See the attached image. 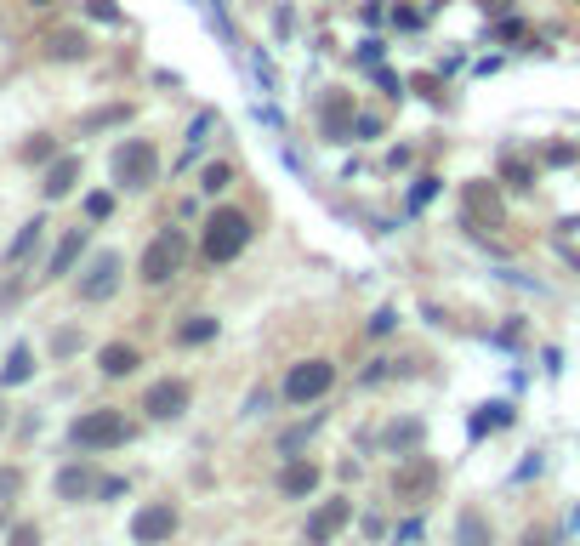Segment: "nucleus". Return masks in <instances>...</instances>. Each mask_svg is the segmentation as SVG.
Returning a JSON list of instances; mask_svg holds the SVG:
<instances>
[{"instance_id":"nucleus-1","label":"nucleus","mask_w":580,"mask_h":546,"mask_svg":"<svg viewBox=\"0 0 580 546\" xmlns=\"http://www.w3.org/2000/svg\"><path fill=\"white\" fill-rule=\"evenodd\" d=\"M250 216L245 211H211L206 216V233H199V251H206V262H233V256H245V245H250Z\"/></svg>"},{"instance_id":"nucleus-2","label":"nucleus","mask_w":580,"mask_h":546,"mask_svg":"<svg viewBox=\"0 0 580 546\" xmlns=\"http://www.w3.org/2000/svg\"><path fill=\"white\" fill-rule=\"evenodd\" d=\"M108 171H114L120 189H148V182L160 177V148H154L148 137H131V143H120V148H114Z\"/></svg>"},{"instance_id":"nucleus-3","label":"nucleus","mask_w":580,"mask_h":546,"mask_svg":"<svg viewBox=\"0 0 580 546\" xmlns=\"http://www.w3.org/2000/svg\"><path fill=\"white\" fill-rule=\"evenodd\" d=\"M125 439H131V427H125L120 410H86V416H74V427H69L74 449H120Z\"/></svg>"},{"instance_id":"nucleus-4","label":"nucleus","mask_w":580,"mask_h":546,"mask_svg":"<svg viewBox=\"0 0 580 546\" xmlns=\"http://www.w3.org/2000/svg\"><path fill=\"white\" fill-rule=\"evenodd\" d=\"M433 490H438V461L433 456H410L393 473V501H404V507L433 501Z\"/></svg>"},{"instance_id":"nucleus-5","label":"nucleus","mask_w":580,"mask_h":546,"mask_svg":"<svg viewBox=\"0 0 580 546\" xmlns=\"http://www.w3.org/2000/svg\"><path fill=\"white\" fill-rule=\"evenodd\" d=\"M331 382H336L331 358H302V365H290V376H285V399L290 404H313V399L331 393Z\"/></svg>"},{"instance_id":"nucleus-6","label":"nucleus","mask_w":580,"mask_h":546,"mask_svg":"<svg viewBox=\"0 0 580 546\" xmlns=\"http://www.w3.org/2000/svg\"><path fill=\"white\" fill-rule=\"evenodd\" d=\"M120 279H125V256L120 251H97L86 262V273H80V302H108V296L120 290Z\"/></svg>"},{"instance_id":"nucleus-7","label":"nucleus","mask_w":580,"mask_h":546,"mask_svg":"<svg viewBox=\"0 0 580 546\" xmlns=\"http://www.w3.org/2000/svg\"><path fill=\"white\" fill-rule=\"evenodd\" d=\"M182 251H188V245H182V233H177V228L160 233V239H154L148 251H143V262H137V268H143V285H165V279L182 268Z\"/></svg>"},{"instance_id":"nucleus-8","label":"nucleus","mask_w":580,"mask_h":546,"mask_svg":"<svg viewBox=\"0 0 580 546\" xmlns=\"http://www.w3.org/2000/svg\"><path fill=\"white\" fill-rule=\"evenodd\" d=\"M177 535V507L171 501H148V507H137V518H131V541L137 546H160Z\"/></svg>"},{"instance_id":"nucleus-9","label":"nucleus","mask_w":580,"mask_h":546,"mask_svg":"<svg viewBox=\"0 0 580 546\" xmlns=\"http://www.w3.org/2000/svg\"><path fill=\"white\" fill-rule=\"evenodd\" d=\"M353 91H324V103H319V131H324V143H348L353 137Z\"/></svg>"},{"instance_id":"nucleus-10","label":"nucleus","mask_w":580,"mask_h":546,"mask_svg":"<svg viewBox=\"0 0 580 546\" xmlns=\"http://www.w3.org/2000/svg\"><path fill=\"white\" fill-rule=\"evenodd\" d=\"M188 399H194V387H188V382H154L148 393H143V410L154 421H177L188 410Z\"/></svg>"},{"instance_id":"nucleus-11","label":"nucleus","mask_w":580,"mask_h":546,"mask_svg":"<svg viewBox=\"0 0 580 546\" xmlns=\"http://www.w3.org/2000/svg\"><path fill=\"white\" fill-rule=\"evenodd\" d=\"M348 518H353V501H324V507L307 518V546H331Z\"/></svg>"},{"instance_id":"nucleus-12","label":"nucleus","mask_w":580,"mask_h":546,"mask_svg":"<svg viewBox=\"0 0 580 546\" xmlns=\"http://www.w3.org/2000/svg\"><path fill=\"white\" fill-rule=\"evenodd\" d=\"M74 182H80V154H57V160L46 165V177H40V194L46 199H69Z\"/></svg>"},{"instance_id":"nucleus-13","label":"nucleus","mask_w":580,"mask_h":546,"mask_svg":"<svg viewBox=\"0 0 580 546\" xmlns=\"http://www.w3.org/2000/svg\"><path fill=\"white\" fill-rule=\"evenodd\" d=\"M86 239H91L86 228H69V233H63V239H57V251H52V262H46V279H63V273H74V262L86 256Z\"/></svg>"},{"instance_id":"nucleus-14","label":"nucleus","mask_w":580,"mask_h":546,"mask_svg":"<svg viewBox=\"0 0 580 546\" xmlns=\"http://www.w3.org/2000/svg\"><path fill=\"white\" fill-rule=\"evenodd\" d=\"M91 495H97V473H91L86 461H74V466L57 473V501H91Z\"/></svg>"},{"instance_id":"nucleus-15","label":"nucleus","mask_w":580,"mask_h":546,"mask_svg":"<svg viewBox=\"0 0 580 546\" xmlns=\"http://www.w3.org/2000/svg\"><path fill=\"white\" fill-rule=\"evenodd\" d=\"M40 239H46V216H29V223L18 228V239L6 245V268H23V262L40 251Z\"/></svg>"},{"instance_id":"nucleus-16","label":"nucleus","mask_w":580,"mask_h":546,"mask_svg":"<svg viewBox=\"0 0 580 546\" xmlns=\"http://www.w3.org/2000/svg\"><path fill=\"white\" fill-rule=\"evenodd\" d=\"M211 131H223V120H216L211 108H206V114H199L194 126H188V137H182V154H177V165H194L199 154H206V143H211Z\"/></svg>"},{"instance_id":"nucleus-17","label":"nucleus","mask_w":580,"mask_h":546,"mask_svg":"<svg viewBox=\"0 0 580 546\" xmlns=\"http://www.w3.org/2000/svg\"><path fill=\"white\" fill-rule=\"evenodd\" d=\"M490 541H495L490 518H483L478 507H461V518H456V546H490Z\"/></svg>"},{"instance_id":"nucleus-18","label":"nucleus","mask_w":580,"mask_h":546,"mask_svg":"<svg viewBox=\"0 0 580 546\" xmlns=\"http://www.w3.org/2000/svg\"><path fill=\"white\" fill-rule=\"evenodd\" d=\"M97 365H103V376H131V370L143 365V353H137L131 341H108V348L97 353Z\"/></svg>"},{"instance_id":"nucleus-19","label":"nucleus","mask_w":580,"mask_h":546,"mask_svg":"<svg viewBox=\"0 0 580 546\" xmlns=\"http://www.w3.org/2000/svg\"><path fill=\"white\" fill-rule=\"evenodd\" d=\"M279 490H285V495H313V490H319V466H313V461H285Z\"/></svg>"},{"instance_id":"nucleus-20","label":"nucleus","mask_w":580,"mask_h":546,"mask_svg":"<svg viewBox=\"0 0 580 546\" xmlns=\"http://www.w3.org/2000/svg\"><path fill=\"white\" fill-rule=\"evenodd\" d=\"M483 216H490V228H500V199L483 182H467V223H483Z\"/></svg>"},{"instance_id":"nucleus-21","label":"nucleus","mask_w":580,"mask_h":546,"mask_svg":"<svg viewBox=\"0 0 580 546\" xmlns=\"http://www.w3.org/2000/svg\"><path fill=\"white\" fill-rule=\"evenodd\" d=\"M29 376H35V353L18 341V348L6 353V365H0V387H18V382H29Z\"/></svg>"},{"instance_id":"nucleus-22","label":"nucleus","mask_w":580,"mask_h":546,"mask_svg":"<svg viewBox=\"0 0 580 546\" xmlns=\"http://www.w3.org/2000/svg\"><path fill=\"white\" fill-rule=\"evenodd\" d=\"M46 52L63 57V63H74V57H86V35L80 29H57V35H46Z\"/></svg>"},{"instance_id":"nucleus-23","label":"nucleus","mask_w":580,"mask_h":546,"mask_svg":"<svg viewBox=\"0 0 580 546\" xmlns=\"http://www.w3.org/2000/svg\"><path fill=\"white\" fill-rule=\"evenodd\" d=\"M211 336H216V319H211V314H194V319H188L182 331H177L182 348H199V341H211Z\"/></svg>"},{"instance_id":"nucleus-24","label":"nucleus","mask_w":580,"mask_h":546,"mask_svg":"<svg viewBox=\"0 0 580 546\" xmlns=\"http://www.w3.org/2000/svg\"><path fill=\"white\" fill-rule=\"evenodd\" d=\"M507 421H512V404H483L473 416V433H495V427H507Z\"/></svg>"},{"instance_id":"nucleus-25","label":"nucleus","mask_w":580,"mask_h":546,"mask_svg":"<svg viewBox=\"0 0 580 546\" xmlns=\"http://www.w3.org/2000/svg\"><path fill=\"white\" fill-rule=\"evenodd\" d=\"M228 182H233V165H223V160H211L206 171H199V189H206V194H223Z\"/></svg>"},{"instance_id":"nucleus-26","label":"nucleus","mask_w":580,"mask_h":546,"mask_svg":"<svg viewBox=\"0 0 580 546\" xmlns=\"http://www.w3.org/2000/svg\"><path fill=\"white\" fill-rule=\"evenodd\" d=\"M387 444L393 449H416L421 444V421H393V427H387Z\"/></svg>"},{"instance_id":"nucleus-27","label":"nucleus","mask_w":580,"mask_h":546,"mask_svg":"<svg viewBox=\"0 0 580 546\" xmlns=\"http://www.w3.org/2000/svg\"><path fill=\"white\" fill-rule=\"evenodd\" d=\"M23 160H29V165H52V160H57V143H52V137H29V143H23Z\"/></svg>"},{"instance_id":"nucleus-28","label":"nucleus","mask_w":580,"mask_h":546,"mask_svg":"<svg viewBox=\"0 0 580 546\" xmlns=\"http://www.w3.org/2000/svg\"><path fill=\"white\" fill-rule=\"evenodd\" d=\"M313 427H319V416H313V421H302V427H290L285 439H279V456H296V449L307 444V433H313Z\"/></svg>"},{"instance_id":"nucleus-29","label":"nucleus","mask_w":580,"mask_h":546,"mask_svg":"<svg viewBox=\"0 0 580 546\" xmlns=\"http://www.w3.org/2000/svg\"><path fill=\"white\" fill-rule=\"evenodd\" d=\"M131 114V108H97V114H86V131H103V126H120V120Z\"/></svg>"},{"instance_id":"nucleus-30","label":"nucleus","mask_w":580,"mask_h":546,"mask_svg":"<svg viewBox=\"0 0 580 546\" xmlns=\"http://www.w3.org/2000/svg\"><path fill=\"white\" fill-rule=\"evenodd\" d=\"M80 341H86L80 331H57V336H52V353H57V358H69V353H80Z\"/></svg>"},{"instance_id":"nucleus-31","label":"nucleus","mask_w":580,"mask_h":546,"mask_svg":"<svg viewBox=\"0 0 580 546\" xmlns=\"http://www.w3.org/2000/svg\"><path fill=\"white\" fill-rule=\"evenodd\" d=\"M6 546H40V529L35 524H12L6 529Z\"/></svg>"},{"instance_id":"nucleus-32","label":"nucleus","mask_w":580,"mask_h":546,"mask_svg":"<svg viewBox=\"0 0 580 546\" xmlns=\"http://www.w3.org/2000/svg\"><path fill=\"white\" fill-rule=\"evenodd\" d=\"M500 177H507L512 189H529V165L524 160H500Z\"/></svg>"},{"instance_id":"nucleus-33","label":"nucleus","mask_w":580,"mask_h":546,"mask_svg":"<svg viewBox=\"0 0 580 546\" xmlns=\"http://www.w3.org/2000/svg\"><path fill=\"white\" fill-rule=\"evenodd\" d=\"M86 12H91L97 23H120V6H114V0H86Z\"/></svg>"},{"instance_id":"nucleus-34","label":"nucleus","mask_w":580,"mask_h":546,"mask_svg":"<svg viewBox=\"0 0 580 546\" xmlns=\"http://www.w3.org/2000/svg\"><path fill=\"white\" fill-rule=\"evenodd\" d=\"M108 211H114V199H108V194H86V216H91V223H103Z\"/></svg>"},{"instance_id":"nucleus-35","label":"nucleus","mask_w":580,"mask_h":546,"mask_svg":"<svg viewBox=\"0 0 580 546\" xmlns=\"http://www.w3.org/2000/svg\"><path fill=\"white\" fill-rule=\"evenodd\" d=\"M23 490V473L18 466H0V495H18Z\"/></svg>"},{"instance_id":"nucleus-36","label":"nucleus","mask_w":580,"mask_h":546,"mask_svg":"<svg viewBox=\"0 0 580 546\" xmlns=\"http://www.w3.org/2000/svg\"><path fill=\"white\" fill-rule=\"evenodd\" d=\"M518 546H558V535H552V529H541V524H535V529H524V541H518Z\"/></svg>"},{"instance_id":"nucleus-37","label":"nucleus","mask_w":580,"mask_h":546,"mask_svg":"<svg viewBox=\"0 0 580 546\" xmlns=\"http://www.w3.org/2000/svg\"><path fill=\"white\" fill-rule=\"evenodd\" d=\"M393 324H399V314H393V307H382V314L370 319V331H375V336H387V331H393Z\"/></svg>"},{"instance_id":"nucleus-38","label":"nucleus","mask_w":580,"mask_h":546,"mask_svg":"<svg viewBox=\"0 0 580 546\" xmlns=\"http://www.w3.org/2000/svg\"><path fill=\"white\" fill-rule=\"evenodd\" d=\"M433 189H438V177H421V182H416V194H410V206H427Z\"/></svg>"},{"instance_id":"nucleus-39","label":"nucleus","mask_w":580,"mask_h":546,"mask_svg":"<svg viewBox=\"0 0 580 546\" xmlns=\"http://www.w3.org/2000/svg\"><path fill=\"white\" fill-rule=\"evenodd\" d=\"M353 126H358V137H375V131H382V120H375V114H358Z\"/></svg>"},{"instance_id":"nucleus-40","label":"nucleus","mask_w":580,"mask_h":546,"mask_svg":"<svg viewBox=\"0 0 580 546\" xmlns=\"http://www.w3.org/2000/svg\"><path fill=\"white\" fill-rule=\"evenodd\" d=\"M6 501H12V495H0V529H6Z\"/></svg>"},{"instance_id":"nucleus-41","label":"nucleus","mask_w":580,"mask_h":546,"mask_svg":"<svg viewBox=\"0 0 580 546\" xmlns=\"http://www.w3.org/2000/svg\"><path fill=\"white\" fill-rule=\"evenodd\" d=\"M6 421H12V410H6V404H0V433H6Z\"/></svg>"},{"instance_id":"nucleus-42","label":"nucleus","mask_w":580,"mask_h":546,"mask_svg":"<svg viewBox=\"0 0 580 546\" xmlns=\"http://www.w3.org/2000/svg\"><path fill=\"white\" fill-rule=\"evenodd\" d=\"M29 6H57V0H29Z\"/></svg>"},{"instance_id":"nucleus-43","label":"nucleus","mask_w":580,"mask_h":546,"mask_svg":"<svg viewBox=\"0 0 580 546\" xmlns=\"http://www.w3.org/2000/svg\"><path fill=\"white\" fill-rule=\"evenodd\" d=\"M575 529H580V507H575Z\"/></svg>"}]
</instances>
